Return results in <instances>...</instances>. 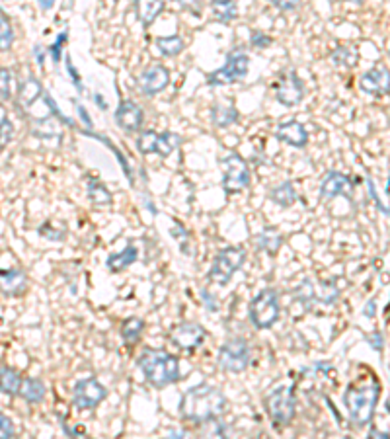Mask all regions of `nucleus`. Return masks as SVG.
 <instances>
[{"instance_id":"obj_43","label":"nucleus","mask_w":390,"mask_h":439,"mask_svg":"<svg viewBox=\"0 0 390 439\" xmlns=\"http://www.w3.org/2000/svg\"><path fill=\"white\" fill-rule=\"evenodd\" d=\"M201 295H203V299H205V306H207L209 311H217L218 306H217V303H215V297H213V295H209V291L203 289Z\"/></svg>"},{"instance_id":"obj_6","label":"nucleus","mask_w":390,"mask_h":439,"mask_svg":"<svg viewBox=\"0 0 390 439\" xmlns=\"http://www.w3.org/2000/svg\"><path fill=\"white\" fill-rule=\"evenodd\" d=\"M246 260V252L238 246H226L213 260V266L209 269V282L217 283L221 287H225L226 283L233 279V275L238 272Z\"/></svg>"},{"instance_id":"obj_14","label":"nucleus","mask_w":390,"mask_h":439,"mask_svg":"<svg viewBox=\"0 0 390 439\" xmlns=\"http://www.w3.org/2000/svg\"><path fill=\"white\" fill-rule=\"evenodd\" d=\"M168 82H170V71L162 65H152L140 72L137 87L145 96H156L168 87Z\"/></svg>"},{"instance_id":"obj_49","label":"nucleus","mask_w":390,"mask_h":439,"mask_svg":"<svg viewBox=\"0 0 390 439\" xmlns=\"http://www.w3.org/2000/svg\"><path fill=\"white\" fill-rule=\"evenodd\" d=\"M41 6H43V9H51L53 4H51V0H45V2H41Z\"/></svg>"},{"instance_id":"obj_29","label":"nucleus","mask_w":390,"mask_h":439,"mask_svg":"<svg viewBox=\"0 0 390 439\" xmlns=\"http://www.w3.org/2000/svg\"><path fill=\"white\" fill-rule=\"evenodd\" d=\"M281 244H283V238H281V235L277 233V230H273V228H265L264 233H260L256 238V246L260 248V250H265L267 254H277V250L281 248Z\"/></svg>"},{"instance_id":"obj_19","label":"nucleus","mask_w":390,"mask_h":439,"mask_svg":"<svg viewBox=\"0 0 390 439\" xmlns=\"http://www.w3.org/2000/svg\"><path fill=\"white\" fill-rule=\"evenodd\" d=\"M28 277L22 269L12 267V269H0V293L8 297H20L26 291Z\"/></svg>"},{"instance_id":"obj_46","label":"nucleus","mask_w":390,"mask_h":439,"mask_svg":"<svg viewBox=\"0 0 390 439\" xmlns=\"http://www.w3.org/2000/svg\"><path fill=\"white\" fill-rule=\"evenodd\" d=\"M94 102H96V106L101 108V110H108V104H106V100H104L100 94H94Z\"/></svg>"},{"instance_id":"obj_39","label":"nucleus","mask_w":390,"mask_h":439,"mask_svg":"<svg viewBox=\"0 0 390 439\" xmlns=\"http://www.w3.org/2000/svg\"><path fill=\"white\" fill-rule=\"evenodd\" d=\"M14 438V423L6 414L0 412V439H12Z\"/></svg>"},{"instance_id":"obj_21","label":"nucleus","mask_w":390,"mask_h":439,"mask_svg":"<svg viewBox=\"0 0 390 439\" xmlns=\"http://www.w3.org/2000/svg\"><path fill=\"white\" fill-rule=\"evenodd\" d=\"M137 258H139V252H137V248H135L133 244H129V246H125L121 252L111 254L108 262H106V266L109 267V272H123V269H127L131 264H135Z\"/></svg>"},{"instance_id":"obj_50","label":"nucleus","mask_w":390,"mask_h":439,"mask_svg":"<svg viewBox=\"0 0 390 439\" xmlns=\"http://www.w3.org/2000/svg\"><path fill=\"white\" fill-rule=\"evenodd\" d=\"M386 194H389L390 197V176H389V184H386Z\"/></svg>"},{"instance_id":"obj_33","label":"nucleus","mask_w":390,"mask_h":439,"mask_svg":"<svg viewBox=\"0 0 390 439\" xmlns=\"http://www.w3.org/2000/svg\"><path fill=\"white\" fill-rule=\"evenodd\" d=\"M84 133H86V131H84ZM86 135H90V137H96V139H100L101 143H106V145H108V149L111 150L113 155H116L117 160H119V162H121V166H123V172H125V176H127V180L133 184V172H131V168H129V162H127V158H125L123 152L117 149V147H113V143L109 141L108 137H104V135H96V133H92V131H88Z\"/></svg>"},{"instance_id":"obj_26","label":"nucleus","mask_w":390,"mask_h":439,"mask_svg":"<svg viewBox=\"0 0 390 439\" xmlns=\"http://www.w3.org/2000/svg\"><path fill=\"white\" fill-rule=\"evenodd\" d=\"M211 121L217 127H228L238 121V110L226 104H215L211 108Z\"/></svg>"},{"instance_id":"obj_30","label":"nucleus","mask_w":390,"mask_h":439,"mask_svg":"<svg viewBox=\"0 0 390 439\" xmlns=\"http://www.w3.org/2000/svg\"><path fill=\"white\" fill-rule=\"evenodd\" d=\"M184 48H186V43H184V40L179 35H166V38H158L156 40V49L164 57L179 55L184 51Z\"/></svg>"},{"instance_id":"obj_3","label":"nucleus","mask_w":390,"mask_h":439,"mask_svg":"<svg viewBox=\"0 0 390 439\" xmlns=\"http://www.w3.org/2000/svg\"><path fill=\"white\" fill-rule=\"evenodd\" d=\"M379 392L381 387L379 383H363V384H350L347 391L343 394V402L350 412V418L357 426H367L371 423L374 414V406L379 402Z\"/></svg>"},{"instance_id":"obj_42","label":"nucleus","mask_w":390,"mask_h":439,"mask_svg":"<svg viewBox=\"0 0 390 439\" xmlns=\"http://www.w3.org/2000/svg\"><path fill=\"white\" fill-rule=\"evenodd\" d=\"M77 110H78V116H80V119H82V123H86V129L90 131L94 127L92 119H90V116H88V111H86V108L82 106V104H77Z\"/></svg>"},{"instance_id":"obj_27","label":"nucleus","mask_w":390,"mask_h":439,"mask_svg":"<svg viewBox=\"0 0 390 439\" xmlns=\"http://www.w3.org/2000/svg\"><path fill=\"white\" fill-rule=\"evenodd\" d=\"M166 9L164 2H135V12L143 26H150L155 22V18Z\"/></svg>"},{"instance_id":"obj_44","label":"nucleus","mask_w":390,"mask_h":439,"mask_svg":"<svg viewBox=\"0 0 390 439\" xmlns=\"http://www.w3.org/2000/svg\"><path fill=\"white\" fill-rule=\"evenodd\" d=\"M367 340L373 344L374 350H381L382 348V334L381 332H374V334H371V336H367Z\"/></svg>"},{"instance_id":"obj_1","label":"nucleus","mask_w":390,"mask_h":439,"mask_svg":"<svg viewBox=\"0 0 390 439\" xmlns=\"http://www.w3.org/2000/svg\"><path fill=\"white\" fill-rule=\"evenodd\" d=\"M226 410V399L223 392L207 383L195 384L184 392L179 400V414L184 420L195 423H209Z\"/></svg>"},{"instance_id":"obj_18","label":"nucleus","mask_w":390,"mask_h":439,"mask_svg":"<svg viewBox=\"0 0 390 439\" xmlns=\"http://www.w3.org/2000/svg\"><path fill=\"white\" fill-rule=\"evenodd\" d=\"M351 189H353V184H351V180L345 174L328 172L324 182L320 184V197L322 199H330V197L343 196L351 199Z\"/></svg>"},{"instance_id":"obj_22","label":"nucleus","mask_w":390,"mask_h":439,"mask_svg":"<svg viewBox=\"0 0 390 439\" xmlns=\"http://www.w3.org/2000/svg\"><path fill=\"white\" fill-rule=\"evenodd\" d=\"M86 189H88V199H90V204L94 207H108V205H111V194H109V189L98 178L88 176Z\"/></svg>"},{"instance_id":"obj_32","label":"nucleus","mask_w":390,"mask_h":439,"mask_svg":"<svg viewBox=\"0 0 390 439\" xmlns=\"http://www.w3.org/2000/svg\"><path fill=\"white\" fill-rule=\"evenodd\" d=\"M14 43V30L8 16L0 10V51H8Z\"/></svg>"},{"instance_id":"obj_2","label":"nucleus","mask_w":390,"mask_h":439,"mask_svg":"<svg viewBox=\"0 0 390 439\" xmlns=\"http://www.w3.org/2000/svg\"><path fill=\"white\" fill-rule=\"evenodd\" d=\"M139 367L147 381L156 389H164L170 384L178 383L179 377V363L176 355L164 352V350H145L139 357Z\"/></svg>"},{"instance_id":"obj_20","label":"nucleus","mask_w":390,"mask_h":439,"mask_svg":"<svg viewBox=\"0 0 390 439\" xmlns=\"http://www.w3.org/2000/svg\"><path fill=\"white\" fill-rule=\"evenodd\" d=\"M39 98H43V88L35 77L20 80V84H18V106L20 108H30L31 104L38 102Z\"/></svg>"},{"instance_id":"obj_36","label":"nucleus","mask_w":390,"mask_h":439,"mask_svg":"<svg viewBox=\"0 0 390 439\" xmlns=\"http://www.w3.org/2000/svg\"><path fill=\"white\" fill-rule=\"evenodd\" d=\"M12 133H14V127H12V121L8 118L0 119V150L6 147L10 139H12Z\"/></svg>"},{"instance_id":"obj_7","label":"nucleus","mask_w":390,"mask_h":439,"mask_svg":"<svg viewBox=\"0 0 390 439\" xmlns=\"http://www.w3.org/2000/svg\"><path fill=\"white\" fill-rule=\"evenodd\" d=\"M250 69V57L246 51H242L240 48L233 49L226 55V63L217 69L215 72H211L207 77V82L211 87H225V84H234L240 82L242 79H246Z\"/></svg>"},{"instance_id":"obj_16","label":"nucleus","mask_w":390,"mask_h":439,"mask_svg":"<svg viewBox=\"0 0 390 439\" xmlns=\"http://www.w3.org/2000/svg\"><path fill=\"white\" fill-rule=\"evenodd\" d=\"M116 121L117 126L127 133L139 131L143 127V121H145V111H143L139 104L133 102V100H121V104L117 106Z\"/></svg>"},{"instance_id":"obj_40","label":"nucleus","mask_w":390,"mask_h":439,"mask_svg":"<svg viewBox=\"0 0 390 439\" xmlns=\"http://www.w3.org/2000/svg\"><path fill=\"white\" fill-rule=\"evenodd\" d=\"M203 439H226L225 428L217 422L213 423L209 422V428H207V431L203 433Z\"/></svg>"},{"instance_id":"obj_48","label":"nucleus","mask_w":390,"mask_h":439,"mask_svg":"<svg viewBox=\"0 0 390 439\" xmlns=\"http://www.w3.org/2000/svg\"><path fill=\"white\" fill-rule=\"evenodd\" d=\"M365 316H374V301L369 303V309L365 306Z\"/></svg>"},{"instance_id":"obj_13","label":"nucleus","mask_w":390,"mask_h":439,"mask_svg":"<svg viewBox=\"0 0 390 439\" xmlns=\"http://www.w3.org/2000/svg\"><path fill=\"white\" fill-rule=\"evenodd\" d=\"M207 330L197 322H182L170 330V342L184 352H194L205 342Z\"/></svg>"},{"instance_id":"obj_9","label":"nucleus","mask_w":390,"mask_h":439,"mask_svg":"<svg viewBox=\"0 0 390 439\" xmlns=\"http://www.w3.org/2000/svg\"><path fill=\"white\" fill-rule=\"evenodd\" d=\"M182 145V137L174 131H140L137 137V150L140 155H160V157H170L174 150Z\"/></svg>"},{"instance_id":"obj_25","label":"nucleus","mask_w":390,"mask_h":439,"mask_svg":"<svg viewBox=\"0 0 390 439\" xmlns=\"http://www.w3.org/2000/svg\"><path fill=\"white\" fill-rule=\"evenodd\" d=\"M269 199H272L273 204L283 207V209H287L291 205H295V201L299 199V194H296L295 186H293L291 182H283V184L275 186V188L269 191Z\"/></svg>"},{"instance_id":"obj_38","label":"nucleus","mask_w":390,"mask_h":439,"mask_svg":"<svg viewBox=\"0 0 390 439\" xmlns=\"http://www.w3.org/2000/svg\"><path fill=\"white\" fill-rule=\"evenodd\" d=\"M250 43H252V48L265 49L272 45V38H269V35H265L264 32H257V30H254V32L250 33Z\"/></svg>"},{"instance_id":"obj_41","label":"nucleus","mask_w":390,"mask_h":439,"mask_svg":"<svg viewBox=\"0 0 390 439\" xmlns=\"http://www.w3.org/2000/svg\"><path fill=\"white\" fill-rule=\"evenodd\" d=\"M67 71H69L70 79H72V84L77 87V90L82 92V79H80V74H78V71L74 69V65L70 61V57H67Z\"/></svg>"},{"instance_id":"obj_45","label":"nucleus","mask_w":390,"mask_h":439,"mask_svg":"<svg viewBox=\"0 0 390 439\" xmlns=\"http://www.w3.org/2000/svg\"><path fill=\"white\" fill-rule=\"evenodd\" d=\"M272 4L275 6V9L285 10V12H287V10H295L296 6H299L296 2H283V0H277V2H272Z\"/></svg>"},{"instance_id":"obj_35","label":"nucleus","mask_w":390,"mask_h":439,"mask_svg":"<svg viewBox=\"0 0 390 439\" xmlns=\"http://www.w3.org/2000/svg\"><path fill=\"white\" fill-rule=\"evenodd\" d=\"M10 82H12V72L8 69H0V100H10Z\"/></svg>"},{"instance_id":"obj_28","label":"nucleus","mask_w":390,"mask_h":439,"mask_svg":"<svg viewBox=\"0 0 390 439\" xmlns=\"http://www.w3.org/2000/svg\"><path fill=\"white\" fill-rule=\"evenodd\" d=\"M143 330H145V322L140 321L139 316H131V318L123 321V324H121V338H123L125 344H137L140 336H143Z\"/></svg>"},{"instance_id":"obj_23","label":"nucleus","mask_w":390,"mask_h":439,"mask_svg":"<svg viewBox=\"0 0 390 439\" xmlns=\"http://www.w3.org/2000/svg\"><path fill=\"white\" fill-rule=\"evenodd\" d=\"M23 379L22 375L12 367H0V392L8 394V396H14L20 394Z\"/></svg>"},{"instance_id":"obj_4","label":"nucleus","mask_w":390,"mask_h":439,"mask_svg":"<svg viewBox=\"0 0 390 439\" xmlns=\"http://www.w3.org/2000/svg\"><path fill=\"white\" fill-rule=\"evenodd\" d=\"M265 410L272 418L273 423L277 426H289L293 422L296 412V399H295V387H277L272 391L264 400Z\"/></svg>"},{"instance_id":"obj_15","label":"nucleus","mask_w":390,"mask_h":439,"mask_svg":"<svg viewBox=\"0 0 390 439\" xmlns=\"http://www.w3.org/2000/svg\"><path fill=\"white\" fill-rule=\"evenodd\" d=\"M359 87L371 96H384L390 92V71L384 65H377L361 77Z\"/></svg>"},{"instance_id":"obj_34","label":"nucleus","mask_w":390,"mask_h":439,"mask_svg":"<svg viewBox=\"0 0 390 439\" xmlns=\"http://www.w3.org/2000/svg\"><path fill=\"white\" fill-rule=\"evenodd\" d=\"M332 61L335 65H342V67H355L357 63V53L353 51V48H338L332 55Z\"/></svg>"},{"instance_id":"obj_31","label":"nucleus","mask_w":390,"mask_h":439,"mask_svg":"<svg viewBox=\"0 0 390 439\" xmlns=\"http://www.w3.org/2000/svg\"><path fill=\"white\" fill-rule=\"evenodd\" d=\"M211 10L217 18L218 22H233L236 18V2H226V0H217V2H211Z\"/></svg>"},{"instance_id":"obj_10","label":"nucleus","mask_w":390,"mask_h":439,"mask_svg":"<svg viewBox=\"0 0 390 439\" xmlns=\"http://www.w3.org/2000/svg\"><path fill=\"white\" fill-rule=\"evenodd\" d=\"M250 345L244 338H230L218 350V365L228 373H242L250 365Z\"/></svg>"},{"instance_id":"obj_12","label":"nucleus","mask_w":390,"mask_h":439,"mask_svg":"<svg viewBox=\"0 0 390 439\" xmlns=\"http://www.w3.org/2000/svg\"><path fill=\"white\" fill-rule=\"evenodd\" d=\"M106 396H108V391L96 377L80 379L72 389V404L80 410H92Z\"/></svg>"},{"instance_id":"obj_47","label":"nucleus","mask_w":390,"mask_h":439,"mask_svg":"<svg viewBox=\"0 0 390 439\" xmlns=\"http://www.w3.org/2000/svg\"><path fill=\"white\" fill-rule=\"evenodd\" d=\"M168 439H189V435H187L186 431H178V430H176V431H172L170 438H168Z\"/></svg>"},{"instance_id":"obj_24","label":"nucleus","mask_w":390,"mask_h":439,"mask_svg":"<svg viewBox=\"0 0 390 439\" xmlns=\"http://www.w3.org/2000/svg\"><path fill=\"white\" fill-rule=\"evenodd\" d=\"M20 396L23 400H28L31 404H39L41 400L45 399V384L41 379H35V377H26L22 383V389H20Z\"/></svg>"},{"instance_id":"obj_51","label":"nucleus","mask_w":390,"mask_h":439,"mask_svg":"<svg viewBox=\"0 0 390 439\" xmlns=\"http://www.w3.org/2000/svg\"><path fill=\"white\" fill-rule=\"evenodd\" d=\"M260 439H269V438H267V435H262V438H260Z\"/></svg>"},{"instance_id":"obj_5","label":"nucleus","mask_w":390,"mask_h":439,"mask_svg":"<svg viewBox=\"0 0 390 439\" xmlns=\"http://www.w3.org/2000/svg\"><path fill=\"white\" fill-rule=\"evenodd\" d=\"M281 313L279 297L273 289H262L250 303V321L257 330L272 328Z\"/></svg>"},{"instance_id":"obj_17","label":"nucleus","mask_w":390,"mask_h":439,"mask_svg":"<svg viewBox=\"0 0 390 439\" xmlns=\"http://www.w3.org/2000/svg\"><path fill=\"white\" fill-rule=\"evenodd\" d=\"M275 139L281 143H285L289 147H295V149H303L308 143V133L301 121H295V119H289V121H283L275 129Z\"/></svg>"},{"instance_id":"obj_37","label":"nucleus","mask_w":390,"mask_h":439,"mask_svg":"<svg viewBox=\"0 0 390 439\" xmlns=\"http://www.w3.org/2000/svg\"><path fill=\"white\" fill-rule=\"evenodd\" d=\"M67 40H69V35H67V32H61V33H59V38L55 40L53 45L49 48V53H51V57H53L55 63H59V61H61L62 48L67 45Z\"/></svg>"},{"instance_id":"obj_11","label":"nucleus","mask_w":390,"mask_h":439,"mask_svg":"<svg viewBox=\"0 0 390 439\" xmlns=\"http://www.w3.org/2000/svg\"><path fill=\"white\" fill-rule=\"evenodd\" d=\"M273 92H275L277 102L287 106V108H293L296 104L303 102L304 84L301 77L293 69H289V71L281 72L277 82L273 84Z\"/></svg>"},{"instance_id":"obj_8","label":"nucleus","mask_w":390,"mask_h":439,"mask_svg":"<svg viewBox=\"0 0 390 439\" xmlns=\"http://www.w3.org/2000/svg\"><path fill=\"white\" fill-rule=\"evenodd\" d=\"M221 166H223V189H225V194H238L242 189L248 188L250 168L240 155H236V152L226 155V157L221 158Z\"/></svg>"},{"instance_id":"obj_52","label":"nucleus","mask_w":390,"mask_h":439,"mask_svg":"<svg viewBox=\"0 0 390 439\" xmlns=\"http://www.w3.org/2000/svg\"><path fill=\"white\" fill-rule=\"evenodd\" d=\"M343 439H351V438H343Z\"/></svg>"}]
</instances>
